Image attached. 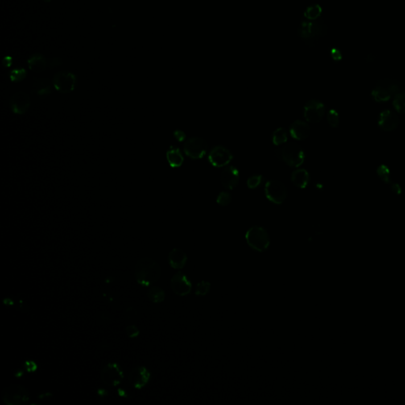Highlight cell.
<instances>
[{
  "label": "cell",
  "instance_id": "19",
  "mask_svg": "<svg viewBox=\"0 0 405 405\" xmlns=\"http://www.w3.org/2000/svg\"><path fill=\"white\" fill-rule=\"evenodd\" d=\"M32 91L39 97L51 94L52 93V90L49 79H36L32 85Z\"/></svg>",
  "mask_w": 405,
  "mask_h": 405
},
{
  "label": "cell",
  "instance_id": "33",
  "mask_svg": "<svg viewBox=\"0 0 405 405\" xmlns=\"http://www.w3.org/2000/svg\"><path fill=\"white\" fill-rule=\"evenodd\" d=\"M210 288H211V284L208 282L202 281L196 286V295H205L210 291Z\"/></svg>",
  "mask_w": 405,
  "mask_h": 405
},
{
  "label": "cell",
  "instance_id": "40",
  "mask_svg": "<svg viewBox=\"0 0 405 405\" xmlns=\"http://www.w3.org/2000/svg\"><path fill=\"white\" fill-rule=\"evenodd\" d=\"M45 2H51V0H45Z\"/></svg>",
  "mask_w": 405,
  "mask_h": 405
},
{
  "label": "cell",
  "instance_id": "11",
  "mask_svg": "<svg viewBox=\"0 0 405 405\" xmlns=\"http://www.w3.org/2000/svg\"><path fill=\"white\" fill-rule=\"evenodd\" d=\"M325 114V106L318 100H311L304 107V117L311 123H318Z\"/></svg>",
  "mask_w": 405,
  "mask_h": 405
},
{
  "label": "cell",
  "instance_id": "29",
  "mask_svg": "<svg viewBox=\"0 0 405 405\" xmlns=\"http://www.w3.org/2000/svg\"><path fill=\"white\" fill-rule=\"evenodd\" d=\"M377 174L380 179L386 184H389L390 182V170L386 165L380 166L377 170Z\"/></svg>",
  "mask_w": 405,
  "mask_h": 405
},
{
  "label": "cell",
  "instance_id": "28",
  "mask_svg": "<svg viewBox=\"0 0 405 405\" xmlns=\"http://www.w3.org/2000/svg\"><path fill=\"white\" fill-rule=\"evenodd\" d=\"M26 71L24 68H15L10 71V79L14 83H18L26 77Z\"/></svg>",
  "mask_w": 405,
  "mask_h": 405
},
{
  "label": "cell",
  "instance_id": "17",
  "mask_svg": "<svg viewBox=\"0 0 405 405\" xmlns=\"http://www.w3.org/2000/svg\"><path fill=\"white\" fill-rule=\"evenodd\" d=\"M289 132L291 136L297 140H304L311 134V128L307 122L297 120L291 124Z\"/></svg>",
  "mask_w": 405,
  "mask_h": 405
},
{
  "label": "cell",
  "instance_id": "21",
  "mask_svg": "<svg viewBox=\"0 0 405 405\" xmlns=\"http://www.w3.org/2000/svg\"><path fill=\"white\" fill-rule=\"evenodd\" d=\"M291 180L298 188H305L310 182V174L305 169H298L292 173Z\"/></svg>",
  "mask_w": 405,
  "mask_h": 405
},
{
  "label": "cell",
  "instance_id": "22",
  "mask_svg": "<svg viewBox=\"0 0 405 405\" xmlns=\"http://www.w3.org/2000/svg\"><path fill=\"white\" fill-rule=\"evenodd\" d=\"M166 158H167L170 166H172L174 168L180 167L184 162V157L182 155L180 150L174 146H171L169 149L168 151L166 153Z\"/></svg>",
  "mask_w": 405,
  "mask_h": 405
},
{
  "label": "cell",
  "instance_id": "18",
  "mask_svg": "<svg viewBox=\"0 0 405 405\" xmlns=\"http://www.w3.org/2000/svg\"><path fill=\"white\" fill-rule=\"evenodd\" d=\"M188 257L183 250L180 249H174L170 251L168 255V262L170 266L174 269H183L187 262Z\"/></svg>",
  "mask_w": 405,
  "mask_h": 405
},
{
  "label": "cell",
  "instance_id": "26",
  "mask_svg": "<svg viewBox=\"0 0 405 405\" xmlns=\"http://www.w3.org/2000/svg\"><path fill=\"white\" fill-rule=\"evenodd\" d=\"M393 106L399 113H405V91H400L394 96Z\"/></svg>",
  "mask_w": 405,
  "mask_h": 405
},
{
  "label": "cell",
  "instance_id": "4",
  "mask_svg": "<svg viewBox=\"0 0 405 405\" xmlns=\"http://www.w3.org/2000/svg\"><path fill=\"white\" fill-rule=\"evenodd\" d=\"M1 398L6 405H21L30 401V394L24 386L14 384L2 390Z\"/></svg>",
  "mask_w": 405,
  "mask_h": 405
},
{
  "label": "cell",
  "instance_id": "9",
  "mask_svg": "<svg viewBox=\"0 0 405 405\" xmlns=\"http://www.w3.org/2000/svg\"><path fill=\"white\" fill-rule=\"evenodd\" d=\"M101 378L105 385L113 387L121 383L124 374L118 364L109 362L101 370Z\"/></svg>",
  "mask_w": 405,
  "mask_h": 405
},
{
  "label": "cell",
  "instance_id": "32",
  "mask_svg": "<svg viewBox=\"0 0 405 405\" xmlns=\"http://www.w3.org/2000/svg\"><path fill=\"white\" fill-rule=\"evenodd\" d=\"M232 200L231 194L228 192H220V195L217 197V203L220 206L225 207L229 205Z\"/></svg>",
  "mask_w": 405,
  "mask_h": 405
},
{
  "label": "cell",
  "instance_id": "24",
  "mask_svg": "<svg viewBox=\"0 0 405 405\" xmlns=\"http://www.w3.org/2000/svg\"><path fill=\"white\" fill-rule=\"evenodd\" d=\"M321 13H322V7L319 4H312L311 6L306 8L303 16H304L305 19L308 20V21H316L320 18Z\"/></svg>",
  "mask_w": 405,
  "mask_h": 405
},
{
  "label": "cell",
  "instance_id": "38",
  "mask_svg": "<svg viewBox=\"0 0 405 405\" xmlns=\"http://www.w3.org/2000/svg\"><path fill=\"white\" fill-rule=\"evenodd\" d=\"M391 189L392 191H393L394 193L397 194V195H400L402 192V187H401L399 184H397V183H394V184H392Z\"/></svg>",
  "mask_w": 405,
  "mask_h": 405
},
{
  "label": "cell",
  "instance_id": "37",
  "mask_svg": "<svg viewBox=\"0 0 405 405\" xmlns=\"http://www.w3.org/2000/svg\"><path fill=\"white\" fill-rule=\"evenodd\" d=\"M331 56H332V59H334V60H340V59H342V55H341V52H340V50L336 49V48H333L331 51Z\"/></svg>",
  "mask_w": 405,
  "mask_h": 405
},
{
  "label": "cell",
  "instance_id": "25",
  "mask_svg": "<svg viewBox=\"0 0 405 405\" xmlns=\"http://www.w3.org/2000/svg\"><path fill=\"white\" fill-rule=\"evenodd\" d=\"M146 295L148 297V299L154 303H162L165 300V297H166L164 291L156 286L150 287Z\"/></svg>",
  "mask_w": 405,
  "mask_h": 405
},
{
  "label": "cell",
  "instance_id": "5",
  "mask_svg": "<svg viewBox=\"0 0 405 405\" xmlns=\"http://www.w3.org/2000/svg\"><path fill=\"white\" fill-rule=\"evenodd\" d=\"M52 83L55 89L59 93H71L76 87L77 78L75 74L71 73L70 71H59L54 76Z\"/></svg>",
  "mask_w": 405,
  "mask_h": 405
},
{
  "label": "cell",
  "instance_id": "14",
  "mask_svg": "<svg viewBox=\"0 0 405 405\" xmlns=\"http://www.w3.org/2000/svg\"><path fill=\"white\" fill-rule=\"evenodd\" d=\"M30 97L23 91L14 93L10 98V109L16 114H24L30 109Z\"/></svg>",
  "mask_w": 405,
  "mask_h": 405
},
{
  "label": "cell",
  "instance_id": "34",
  "mask_svg": "<svg viewBox=\"0 0 405 405\" xmlns=\"http://www.w3.org/2000/svg\"><path fill=\"white\" fill-rule=\"evenodd\" d=\"M126 333L130 338H135L139 335V330L135 325H129L126 328Z\"/></svg>",
  "mask_w": 405,
  "mask_h": 405
},
{
  "label": "cell",
  "instance_id": "23",
  "mask_svg": "<svg viewBox=\"0 0 405 405\" xmlns=\"http://www.w3.org/2000/svg\"><path fill=\"white\" fill-rule=\"evenodd\" d=\"M371 94L374 101L377 102H385V101H389L393 96L386 87L381 85L379 83L373 90Z\"/></svg>",
  "mask_w": 405,
  "mask_h": 405
},
{
  "label": "cell",
  "instance_id": "15",
  "mask_svg": "<svg viewBox=\"0 0 405 405\" xmlns=\"http://www.w3.org/2000/svg\"><path fill=\"white\" fill-rule=\"evenodd\" d=\"M399 117L394 111L386 109L380 113L378 118V126L385 132L395 130L399 125Z\"/></svg>",
  "mask_w": 405,
  "mask_h": 405
},
{
  "label": "cell",
  "instance_id": "8",
  "mask_svg": "<svg viewBox=\"0 0 405 405\" xmlns=\"http://www.w3.org/2000/svg\"><path fill=\"white\" fill-rule=\"evenodd\" d=\"M208 150V143L204 138L200 137H192L188 138L184 144V151L186 155H188L193 159L202 158L205 155Z\"/></svg>",
  "mask_w": 405,
  "mask_h": 405
},
{
  "label": "cell",
  "instance_id": "30",
  "mask_svg": "<svg viewBox=\"0 0 405 405\" xmlns=\"http://www.w3.org/2000/svg\"><path fill=\"white\" fill-rule=\"evenodd\" d=\"M327 120H328V124L332 128H336L340 124V116L337 111L335 109H331L328 111V114H327Z\"/></svg>",
  "mask_w": 405,
  "mask_h": 405
},
{
  "label": "cell",
  "instance_id": "39",
  "mask_svg": "<svg viewBox=\"0 0 405 405\" xmlns=\"http://www.w3.org/2000/svg\"><path fill=\"white\" fill-rule=\"evenodd\" d=\"M2 63H3L5 67H10L12 63V58L10 56H6V57L4 58Z\"/></svg>",
  "mask_w": 405,
  "mask_h": 405
},
{
  "label": "cell",
  "instance_id": "13",
  "mask_svg": "<svg viewBox=\"0 0 405 405\" xmlns=\"http://www.w3.org/2000/svg\"><path fill=\"white\" fill-rule=\"evenodd\" d=\"M170 286L173 291L180 296L188 295L192 289V283L188 280V277L180 271L172 277Z\"/></svg>",
  "mask_w": 405,
  "mask_h": 405
},
{
  "label": "cell",
  "instance_id": "35",
  "mask_svg": "<svg viewBox=\"0 0 405 405\" xmlns=\"http://www.w3.org/2000/svg\"><path fill=\"white\" fill-rule=\"evenodd\" d=\"M47 67H51V68L59 67V66L62 65V63H63L61 58L59 57H53L47 59Z\"/></svg>",
  "mask_w": 405,
  "mask_h": 405
},
{
  "label": "cell",
  "instance_id": "12",
  "mask_svg": "<svg viewBox=\"0 0 405 405\" xmlns=\"http://www.w3.org/2000/svg\"><path fill=\"white\" fill-rule=\"evenodd\" d=\"M150 378V372L145 366H136L130 372L129 382L133 387L140 390L147 385Z\"/></svg>",
  "mask_w": 405,
  "mask_h": 405
},
{
  "label": "cell",
  "instance_id": "3",
  "mask_svg": "<svg viewBox=\"0 0 405 405\" xmlns=\"http://www.w3.org/2000/svg\"><path fill=\"white\" fill-rule=\"evenodd\" d=\"M245 239L248 245L258 252H264L270 245V237L265 228L253 226L245 233Z\"/></svg>",
  "mask_w": 405,
  "mask_h": 405
},
{
  "label": "cell",
  "instance_id": "36",
  "mask_svg": "<svg viewBox=\"0 0 405 405\" xmlns=\"http://www.w3.org/2000/svg\"><path fill=\"white\" fill-rule=\"evenodd\" d=\"M174 135L177 138V140L179 141V142H182L186 138L185 133L181 130L175 131L174 133Z\"/></svg>",
  "mask_w": 405,
  "mask_h": 405
},
{
  "label": "cell",
  "instance_id": "16",
  "mask_svg": "<svg viewBox=\"0 0 405 405\" xmlns=\"http://www.w3.org/2000/svg\"><path fill=\"white\" fill-rule=\"evenodd\" d=\"M239 179V170L233 166L225 167L220 177L222 184L224 188L229 190L233 189L237 187Z\"/></svg>",
  "mask_w": 405,
  "mask_h": 405
},
{
  "label": "cell",
  "instance_id": "27",
  "mask_svg": "<svg viewBox=\"0 0 405 405\" xmlns=\"http://www.w3.org/2000/svg\"><path fill=\"white\" fill-rule=\"evenodd\" d=\"M287 139H288V135H287V130L283 128H279L273 133L272 142L276 146L287 142Z\"/></svg>",
  "mask_w": 405,
  "mask_h": 405
},
{
  "label": "cell",
  "instance_id": "2",
  "mask_svg": "<svg viewBox=\"0 0 405 405\" xmlns=\"http://www.w3.org/2000/svg\"><path fill=\"white\" fill-rule=\"evenodd\" d=\"M327 26L322 19L316 21L303 20L298 29V35L308 45L314 46L316 40L325 35Z\"/></svg>",
  "mask_w": 405,
  "mask_h": 405
},
{
  "label": "cell",
  "instance_id": "10",
  "mask_svg": "<svg viewBox=\"0 0 405 405\" xmlns=\"http://www.w3.org/2000/svg\"><path fill=\"white\" fill-rule=\"evenodd\" d=\"M233 156L231 151L225 146H215L208 156V160L212 166L216 167H224L231 162Z\"/></svg>",
  "mask_w": 405,
  "mask_h": 405
},
{
  "label": "cell",
  "instance_id": "20",
  "mask_svg": "<svg viewBox=\"0 0 405 405\" xmlns=\"http://www.w3.org/2000/svg\"><path fill=\"white\" fill-rule=\"evenodd\" d=\"M27 63L29 68L35 73L42 72L47 67V59L39 53L32 55L28 59Z\"/></svg>",
  "mask_w": 405,
  "mask_h": 405
},
{
  "label": "cell",
  "instance_id": "1",
  "mask_svg": "<svg viewBox=\"0 0 405 405\" xmlns=\"http://www.w3.org/2000/svg\"><path fill=\"white\" fill-rule=\"evenodd\" d=\"M162 269L152 258L144 257L137 261L135 268V278L142 287H149L160 279Z\"/></svg>",
  "mask_w": 405,
  "mask_h": 405
},
{
  "label": "cell",
  "instance_id": "31",
  "mask_svg": "<svg viewBox=\"0 0 405 405\" xmlns=\"http://www.w3.org/2000/svg\"><path fill=\"white\" fill-rule=\"evenodd\" d=\"M264 178L263 177L261 176V175H258V174H256V175H253V176L250 177V178L248 179L247 180V185L249 188H251V189H254V188H257V187H259L261 185V183L263 181Z\"/></svg>",
  "mask_w": 405,
  "mask_h": 405
},
{
  "label": "cell",
  "instance_id": "7",
  "mask_svg": "<svg viewBox=\"0 0 405 405\" xmlns=\"http://www.w3.org/2000/svg\"><path fill=\"white\" fill-rule=\"evenodd\" d=\"M265 190L268 199L274 204H283L287 198V188L283 182L279 180H269L265 184Z\"/></svg>",
  "mask_w": 405,
  "mask_h": 405
},
{
  "label": "cell",
  "instance_id": "6",
  "mask_svg": "<svg viewBox=\"0 0 405 405\" xmlns=\"http://www.w3.org/2000/svg\"><path fill=\"white\" fill-rule=\"evenodd\" d=\"M282 159L291 167H299L305 160L303 148L295 142H290L282 149Z\"/></svg>",
  "mask_w": 405,
  "mask_h": 405
}]
</instances>
